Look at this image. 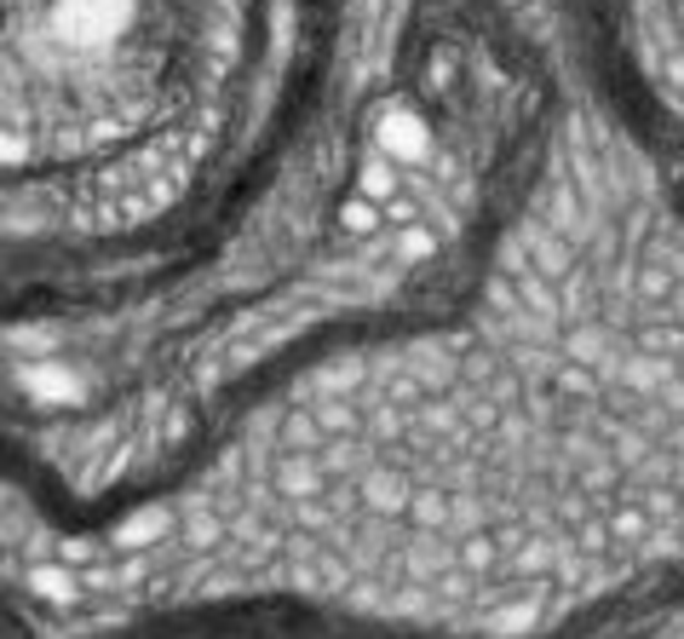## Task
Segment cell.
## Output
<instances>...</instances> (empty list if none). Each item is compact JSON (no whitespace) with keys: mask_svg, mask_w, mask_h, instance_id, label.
<instances>
[{"mask_svg":"<svg viewBox=\"0 0 684 639\" xmlns=\"http://www.w3.org/2000/svg\"><path fill=\"white\" fill-rule=\"evenodd\" d=\"M127 18V0H58V29L70 41H105Z\"/></svg>","mask_w":684,"mask_h":639,"instance_id":"cell-1","label":"cell"},{"mask_svg":"<svg viewBox=\"0 0 684 639\" xmlns=\"http://www.w3.org/2000/svg\"><path fill=\"white\" fill-rule=\"evenodd\" d=\"M380 150L391 161H426L432 156V132L415 110H386L380 116Z\"/></svg>","mask_w":684,"mask_h":639,"instance_id":"cell-2","label":"cell"},{"mask_svg":"<svg viewBox=\"0 0 684 639\" xmlns=\"http://www.w3.org/2000/svg\"><path fill=\"white\" fill-rule=\"evenodd\" d=\"M339 230H346V237H386V208L357 190V196L339 201Z\"/></svg>","mask_w":684,"mask_h":639,"instance_id":"cell-3","label":"cell"},{"mask_svg":"<svg viewBox=\"0 0 684 639\" xmlns=\"http://www.w3.org/2000/svg\"><path fill=\"white\" fill-rule=\"evenodd\" d=\"M397 167H403V161H391L386 150H380V156H368V161H363L357 190H363V196H374V201H391V196L403 190V174H397Z\"/></svg>","mask_w":684,"mask_h":639,"instance_id":"cell-4","label":"cell"},{"mask_svg":"<svg viewBox=\"0 0 684 639\" xmlns=\"http://www.w3.org/2000/svg\"><path fill=\"white\" fill-rule=\"evenodd\" d=\"M174 530V513H139V519H127L116 530V548H145V542H161V535Z\"/></svg>","mask_w":684,"mask_h":639,"instance_id":"cell-5","label":"cell"},{"mask_svg":"<svg viewBox=\"0 0 684 639\" xmlns=\"http://www.w3.org/2000/svg\"><path fill=\"white\" fill-rule=\"evenodd\" d=\"M380 208H386V225H415L420 219V196L415 190H397L391 201H380Z\"/></svg>","mask_w":684,"mask_h":639,"instance_id":"cell-6","label":"cell"},{"mask_svg":"<svg viewBox=\"0 0 684 639\" xmlns=\"http://www.w3.org/2000/svg\"><path fill=\"white\" fill-rule=\"evenodd\" d=\"M282 490H288V495H311V490H317V466H311V461H288V466H282Z\"/></svg>","mask_w":684,"mask_h":639,"instance_id":"cell-7","label":"cell"},{"mask_svg":"<svg viewBox=\"0 0 684 639\" xmlns=\"http://www.w3.org/2000/svg\"><path fill=\"white\" fill-rule=\"evenodd\" d=\"M36 593H47V599H63V604H70V599H76V582L63 577V570H36Z\"/></svg>","mask_w":684,"mask_h":639,"instance_id":"cell-8","label":"cell"},{"mask_svg":"<svg viewBox=\"0 0 684 639\" xmlns=\"http://www.w3.org/2000/svg\"><path fill=\"white\" fill-rule=\"evenodd\" d=\"M609 530H615V535H622V542H638V535L650 530V519H644L638 508H622V513H615V519H609Z\"/></svg>","mask_w":684,"mask_h":639,"instance_id":"cell-9","label":"cell"},{"mask_svg":"<svg viewBox=\"0 0 684 639\" xmlns=\"http://www.w3.org/2000/svg\"><path fill=\"white\" fill-rule=\"evenodd\" d=\"M662 375H667V368H662V363H650V357H633V363H627V375H622V381L644 392V386H656Z\"/></svg>","mask_w":684,"mask_h":639,"instance_id":"cell-10","label":"cell"},{"mask_svg":"<svg viewBox=\"0 0 684 639\" xmlns=\"http://www.w3.org/2000/svg\"><path fill=\"white\" fill-rule=\"evenodd\" d=\"M368 501H374V508H403V484L397 479H368Z\"/></svg>","mask_w":684,"mask_h":639,"instance_id":"cell-11","label":"cell"},{"mask_svg":"<svg viewBox=\"0 0 684 639\" xmlns=\"http://www.w3.org/2000/svg\"><path fill=\"white\" fill-rule=\"evenodd\" d=\"M397 254H403V259H426V254H432V230L408 225V230H403V243H397Z\"/></svg>","mask_w":684,"mask_h":639,"instance_id":"cell-12","label":"cell"},{"mask_svg":"<svg viewBox=\"0 0 684 639\" xmlns=\"http://www.w3.org/2000/svg\"><path fill=\"white\" fill-rule=\"evenodd\" d=\"M460 559H466V564H472V570H484V564H489V559H495V542H489V535H472V542H466V548H460Z\"/></svg>","mask_w":684,"mask_h":639,"instance_id":"cell-13","label":"cell"},{"mask_svg":"<svg viewBox=\"0 0 684 639\" xmlns=\"http://www.w3.org/2000/svg\"><path fill=\"white\" fill-rule=\"evenodd\" d=\"M288 444H311V421H305V415H294V426H288Z\"/></svg>","mask_w":684,"mask_h":639,"instance_id":"cell-14","label":"cell"}]
</instances>
